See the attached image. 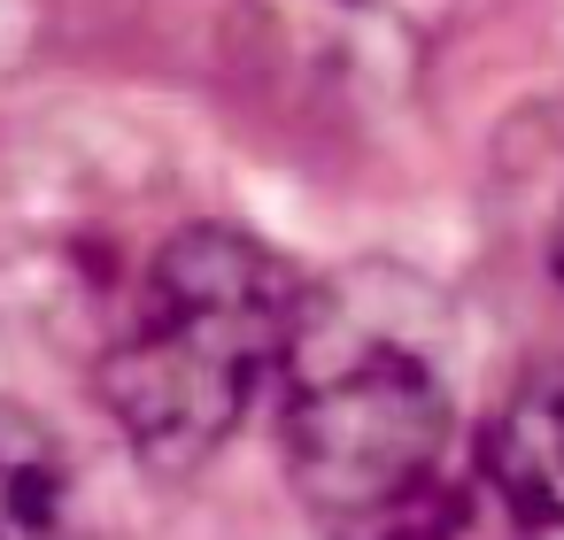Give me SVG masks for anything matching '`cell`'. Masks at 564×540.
Instances as JSON below:
<instances>
[{
    "mask_svg": "<svg viewBox=\"0 0 564 540\" xmlns=\"http://www.w3.org/2000/svg\"><path fill=\"white\" fill-rule=\"evenodd\" d=\"M302 309L294 271L263 240L232 224L171 232L101 340V401L132 455L171 478L209 463L256 409L263 378L286 371Z\"/></svg>",
    "mask_w": 564,
    "mask_h": 540,
    "instance_id": "obj_1",
    "label": "cell"
},
{
    "mask_svg": "<svg viewBox=\"0 0 564 540\" xmlns=\"http://www.w3.org/2000/svg\"><path fill=\"white\" fill-rule=\"evenodd\" d=\"M448 378L387 317H310L286 355V463L302 502L371 540L448 471Z\"/></svg>",
    "mask_w": 564,
    "mask_h": 540,
    "instance_id": "obj_2",
    "label": "cell"
},
{
    "mask_svg": "<svg viewBox=\"0 0 564 540\" xmlns=\"http://www.w3.org/2000/svg\"><path fill=\"white\" fill-rule=\"evenodd\" d=\"M479 463L533 525H564V348L502 394Z\"/></svg>",
    "mask_w": 564,
    "mask_h": 540,
    "instance_id": "obj_3",
    "label": "cell"
},
{
    "mask_svg": "<svg viewBox=\"0 0 564 540\" xmlns=\"http://www.w3.org/2000/svg\"><path fill=\"white\" fill-rule=\"evenodd\" d=\"M0 540H70V455L24 401H0Z\"/></svg>",
    "mask_w": 564,
    "mask_h": 540,
    "instance_id": "obj_4",
    "label": "cell"
},
{
    "mask_svg": "<svg viewBox=\"0 0 564 540\" xmlns=\"http://www.w3.org/2000/svg\"><path fill=\"white\" fill-rule=\"evenodd\" d=\"M541 525L487 478V463H448L417 502H402L371 540H533Z\"/></svg>",
    "mask_w": 564,
    "mask_h": 540,
    "instance_id": "obj_5",
    "label": "cell"
}]
</instances>
